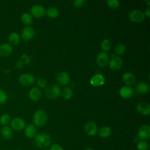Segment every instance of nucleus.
I'll return each instance as SVG.
<instances>
[{
	"label": "nucleus",
	"instance_id": "39",
	"mask_svg": "<svg viewBox=\"0 0 150 150\" xmlns=\"http://www.w3.org/2000/svg\"><path fill=\"white\" fill-rule=\"evenodd\" d=\"M146 2L148 4V5L149 6L150 5V1H146Z\"/></svg>",
	"mask_w": 150,
	"mask_h": 150
},
{
	"label": "nucleus",
	"instance_id": "34",
	"mask_svg": "<svg viewBox=\"0 0 150 150\" xmlns=\"http://www.w3.org/2000/svg\"><path fill=\"white\" fill-rule=\"evenodd\" d=\"M87 1L86 0H74L73 1V4L76 7H82L86 5Z\"/></svg>",
	"mask_w": 150,
	"mask_h": 150
},
{
	"label": "nucleus",
	"instance_id": "37",
	"mask_svg": "<svg viewBox=\"0 0 150 150\" xmlns=\"http://www.w3.org/2000/svg\"><path fill=\"white\" fill-rule=\"evenodd\" d=\"M144 15H146L147 17H149L150 16V8L148 6L147 7L144 11Z\"/></svg>",
	"mask_w": 150,
	"mask_h": 150
},
{
	"label": "nucleus",
	"instance_id": "21",
	"mask_svg": "<svg viewBox=\"0 0 150 150\" xmlns=\"http://www.w3.org/2000/svg\"><path fill=\"white\" fill-rule=\"evenodd\" d=\"M122 80L125 84L130 86L134 84L135 83L136 79L134 74L130 72H126L123 74L122 76Z\"/></svg>",
	"mask_w": 150,
	"mask_h": 150
},
{
	"label": "nucleus",
	"instance_id": "41",
	"mask_svg": "<svg viewBox=\"0 0 150 150\" xmlns=\"http://www.w3.org/2000/svg\"><path fill=\"white\" fill-rule=\"evenodd\" d=\"M3 150H6V149H3Z\"/></svg>",
	"mask_w": 150,
	"mask_h": 150
},
{
	"label": "nucleus",
	"instance_id": "23",
	"mask_svg": "<svg viewBox=\"0 0 150 150\" xmlns=\"http://www.w3.org/2000/svg\"><path fill=\"white\" fill-rule=\"evenodd\" d=\"M149 87L148 83L145 82H139L138 83L135 87V90L137 93L139 94H146L148 92Z\"/></svg>",
	"mask_w": 150,
	"mask_h": 150
},
{
	"label": "nucleus",
	"instance_id": "32",
	"mask_svg": "<svg viewBox=\"0 0 150 150\" xmlns=\"http://www.w3.org/2000/svg\"><path fill=\"white\" fill-rule=\"evenodd\" d=\"M8 100L7 93L2 88H0V104H4Z\"/></svg>",
	"mask_w": 150,
	"mask_h": 150
},
{
	"label": "nucleus",
	"instance_id": "36",
	"mask_svg": "<svg viewBox=\"0 0 150 150\" xmlns=\"http://www.w3.org/2000/svg\"><path fill=\"white\" fill-rule=\"evenodd\" d=\"M49 150H64L63 148L58 144H53L50 145Z\"/></svg>",
	"mask_w": 150,
	"mask_h": 150
},
{
	"label": "nucleus",
	"instance_id": "5",
	"mask_svg": "<svg viewBox=\"0 0 150 150\" xmlns=\"http://www.w3.org/2000/svg\"><path fill=\"white\" fill-rule=\"evenodd\" d=\"M84 130L88 136L93 137L97 134L98 127L95 122L88 121L84 124Z\"/></svg>",
	"mask_w": 150,
	"mask_h": 150
},
{
	"label": "nucleus",
	"instance_id": "11",
	"mask_svg": "<svg viewBox=\"0 0 150 150\" xmlns=\"http://www.w3.org/2000/svg\"><path fill=\"white\" fill-rule=\"evenodd\" d=\"M97 64L101 67H105L109 63V57L107 53L101 52L98 54L96 59Z\"/></svg>",
	"mask_w": 150,
	"mask_h": 150
},
{
	"label": "nucleus",
	"instance_id": "25",
	"mask_svg": "<svg viewBox=\"0 0 150 150\" xmlns=\"http://www.w3.org/2000/svg\"><path fill=\"white\" fill-rule=\"evenodd\" d=\"M21 19L22 23L27 25V26H29V25H32L33 22V18L32 15L26 12L22 14L21 16Z\"/></svg>",
	"mask_w": 150,
	"mask_h": 150
},
{
	"label": "nucleus",
	"instance_id": "19",
	"mask_svg": "<svg viewBox=\"0 0 150 150\" xmlns=\"http://www.w3.org/2000/svg\"><path fill=\"white\" fill-rule=\"evenodd\" d=\"M28 96L31 100L36 101L40 100L42 96V92L39 88L33 87L30 90L28 93Z\"/></svg>",
	"mask_w": 150,
	"mask_h": 150
},
{
	"label": "nucleus",
	"instance_id": "1",
	"mask_svg": "<svg viewBox=\"0 0 150 150\" xmlns=\"http://www.w3.org/2000/svg\"><path fill=\"white\" fill-rule=\"evenodd\" d=\"M35 146L40 149H45L51 145L52 138L50 136L45 132L39 133L33 138Z\"/></svg>",
	"mask_w": 150,
	"mask_h": 150
},
{
	"label": "nucleus",
	"instance_id": "10",
	"mask_svg": "<svg viewBox=\"0 0 150 150\" xmlns=\"http://www.w3.org/2000/svg\"><path fill=\"white\" fill-rule=\"evenodd\" d=\"M31 14L38 18H42L46 13L45 8L40 5H35L32 6L30 9Z\"/></svg>",
	"mask_w": 150,
	"mask_h": 150
},
{
	"label": "nucleus",
	"instance_id": "15",
	"mask_svg": "<svg viewBox=\"0 0 150 150\" xmlns=\"http://www.w3.org/2000/svg\"><path fill=\"white\" fill-rule=\"evenodd\" d=\"M137 111L144 115H148L150 113V105L146 102H141L137 105Z\"/></svg>",
	"mask_w": 150,
	"mask_h": 150
},
{
	"label": "nucleus",
	"instance_id": "18",
	"mask_svg": "<svg viewBox=\"0 0 150 150\" xmlns=\"http://www.w3.org/2000/svg\"><path fill=\"white\" fill-rule=\"evenodd\" d=\"M25 135L28 138H33L36 135V128L33 124H28L26 125L24 129Z\"/></svg>",
	"mask_w": 150,
	"mask_h": 150
},
{
	"label": "nucleus",
	"instance_id": "6",
	"mask_svg": "<svg viewBox=\"0 0 150 150\" xmlns=\"http://www.w3.org/2000/svg\"><path fill=\"white\" fill-rule=\"evenodd\" d=\"M35 35L34 29L30 26H26L23 28L21 32V38L24 41H29L32 40Z\"/></svg>",
	"mask_w": 150,
	"mask_h": 150
},
{
	"label": "nucleus",
	"instance_id": "2",
	"mask_svg": "<svg viewBox=\"0 0 150 150\" xmlns=\"http://www.w3.org/2000/svg\"><path fill=\"white\" fill-rule=\"evenodd\" d=\"M33 121L35 125L42 127L45 125L47 121V115L45 111L39 110L35 112L33 117Z\"/></svg>",
	"mask_w": 150,
	"mask_h": 150
},
{
	"label": "nucleus",
	"instance_id": "20",
	"mask_svg": "<svg viewBox=\"0 0 150 150\" xmlns=\"http://www.w3.org/2000/svg\"><path fill=\"white\" fill-rule=\"evenodd\" d=\"M1 135L5 139H11L13 137V130L8 125L2 126L0 129Z\"/></svg>",
	"mask_w": 150,
	"mask_h": 150
},
{
	"label": "nucleus",
	"instance_id": "7",
	"mask_svg": "<svg viewBox=\"0 0 150 150\" xmlns=\"http://www.w3.org/2000/svg\"><path fill=\"white\" fill-rule=\"evenodd\" d=\"M19 83L25 86H29L33 84L35 81V77L33 75L29 73H23L20 75L19 77Z\"/></svg>",
	"mask_w": 150,
	"mask_h": 150
},
{
	"label": "nucleus",
	"instance_id": "16",
	"mask_svg": "<svg viewBox=\"0 0 150 150\" xmlns=\"http://www.w3.org/2000/svg\"><path fill=\"white\" fill-rule=\"evenodd\" d=\"M90 83L93 86H101L104 84L105 78L101 74H96L91 78Z\"/></svg>",
	"mask_w": 150,
	"mask_h": 150
},
{
	"label": "nucleus",
	"instance_id": "4",
	"mask_svg": "<svg viewBox=\"0 0 150 150\" xmlns=\"http://www.w3.org/2000/svg\"><path fill=\"white\" fill-rule=\"evenodd\" d=\"M26 123L23 119L19 117H15L10 121V127L12 130L21 131L25 129Z\"/></svg>",
	"mask_w": 150,
	"mask_h": 150
},
{
	"label": "nucleus",
	"instance_id": "40",
	"mask_svg": "<svg viewBox=\"0 0 150 150\" xmlns=\"http://www.w3.org/2000/svg\"><path fill=\"white\" fill-rule=\"evenodd\" d=\"M15 150H22V149H16Z\"/></svg>",
	"mask_w": 150,
	"mask_h": 150
},
{
	"label": "nucleus",
	"instance_id": "3",
	"mask_svg": "<svg viewBox=\"0 0 150 150\" xmlns=\"http://www.w3.org/2000/svg\"><path fill=\"white\" fill-rule=\"evenodd\" d=\"M61 93V90L59 86L56 84H52L48 86L45 90V96L51 100H54L58 98Z\"/></svg>",
	"mask_w": 150,
	"mask_h": 150
},
{
	"label": "nucleus",
	"instance_id": "33",
	"mask_svg": "<svg viewBox=\"0 0 150 150\" xmlns=\"http://www.w3.org/2000/svg\"><path fill=\"white\" fill-rule=\"evenodd\" d=\"M107 4L109 7L112 9L118 8L120 6V2L118 0H108Z\"/></svg>",
	"mask_w": 150,
	"mask_h": 150
},
{
	"label": "nucleus",
	"instance_id": "29",
	"mask_svg": "<svg viewBox=\"0 0 150 150\" xmlns=\"http://www.w3.org/2000/svg\"><path fill=\"white\" fill-rule=\"evenodd\" d=\"M111 47V42L108 39H104L101 43V48L103 51H108Z\"/></svg>",
	"mask_w": 150,
	"mask_h": 150
},
{
	"label": "nucleus",
	"instance_id": "12",
	"mask_svg": "<svg viewBox=\"0 0 150 150\" xmlns=\"http://www.w3.org/2000/svg\"><path fill=\"white\" fill-rule=\"evenodd\" d=\"M109 67L112 70H118L122 67V59L117 56H114L109 61Z\"/></svg>",
	"mask_w": 150,
	"mask_h": 150
},
{
	"label": "nucleus",
	"instance_id": "35",
	"mask_svg": "<svg viewBox=\"0 0 150 150\" xmlns=\"http://www.w3.org/2000/svg\"><path fill=\"white\" fill-rule=\"evenodd\" d=\"M37 85L40 88H45L47 86V81L43 78H39L37 80Z\"/></svg>",
	"mask_w": 150,
	"mask_h": 150
},
{
	"label": "nucleus",
	"instance_id": "22",
	"mask_svg": "<svg viewBox=\"0 0 150 150\" xmlns=\"http://www.w3.org/2000/svg\"><path fill=\"white\" fill-rule=\"evenodd\" d=\"M112 132L111 128L108 126H104L98 129L97 134L101 138H106L109 137Z\"/></svg>",
	"mask_w": 150,
	"mask_h": 150
},
{
	"label": "nucleus",
	"instance_id": "17",
	"mask_svg": "<svg viewBox=\"0 0 150 150\" xmlns=\"http://www.w3.org/2000/svg\"><path fill=\"white\" fill-rule=\"evenodd\" d=\"M120 96L123 98H129L131 97L134 94L133 88L128 86H125L122 87L119 91Z\"/></svg>",
	"mask_w": 150,
	"mask_h": 150
},
{
	"label": "nucleus",
	"instance_id": "14",
	"mask_svg": "<svg viewBox=\"0 0 150 150\" xmlns=\"http://www.w3.org/2000/svg\"><path fill=\"white\" fill-rule=\"evenodd\" d=\"M12 46L9 43H4L0 45V56L7 57L12 53Z\"/></svg>",
	"mask_w": 150,
	"mask_h": 150
},
{
	"label": "nucleus",
	"instance_id": "28",
	"mask_svg": "<svg viewBox=\"0 0 150 150\" xmlns=\"http://www.w3.org/2000/svg\"><path fill=\"white\" fill-rule=\"evenodd\" d=\"M11 120V116L8 114H3L0 117V124L2 125V126L7 125L9 123H10Z\"/></svg>",
	"mask_w": 150,
	"mask_h": 150
},
{
	"label": "nucleus",
	"instance_id": "8",
	"mask_svg": "<svg viewBox=\"0 0 150 150\" xmlns=\"http://www.w3.org/2000/svg\"><path fill=\"white\" fill-rule=\"evenodd\" d=\"M129 19L134 22H141L144 20L145 15L142 11L138 9H134L129 14Z\"/></svg>",
	"mask_w": 150,
	"mask_h": 150
},
{
	"label": "nucleus",
	"instance_id": "38",
	"mask_svg": "<svg viewBox=\"0 0 150 150\" xmlns=\"http://www.w3.org/2000/svg\"><path fill=\"white\" fill-rule=\"evenodd\" d=\"M84 150H94V149L93 148H86Z\"/></svg>",
	"mask_w": 150,
	"mask_h": 150
},
{
	"label": "nucleus",
	"instance_id": "24",
	"mask_svg": "<svg viewBox=\"0 0 150 150\" xmlns=\"http://www.w3.org/2000/svg\"><path fill=\"white\" fill-rule=\"evenodd\" d=\"M8 40L9 42V43H10L11 45H17L20 42L21 37L18 33L13 32L9 34L8 36Z\"/></svg>",
	"mask_w": 150,
	"mask_h": 150
},
{
	"label": "nucleus",
	"instance_id": "31",
	"mask_svg": "<svg viewBox=\"0 0 150 150\" xmlns=\"http://www.w3.org/2000/svg\"><path fill=\"white\" fill-rule=\"evenodd\" d=\"M149 145L145 141H140L137 144V149L138 150H148Z\"/></svg>",
	"mask_w": 150,
	"mask_h": 150
},
{
	"label": "nucleus",
	"instance_id": "30",
	"mask_svg": "<svg viewBox=\"0 0 150 150\" xmlns=\"http://www.w3.org/2000/svg\"><path fill=\"white\" fill-rule=\"evenodd\" d=\"M125 46L124 45L120 43L115 46L114 48V53L117 55L122 54L125 51Z\"/></svg>",
	"mask_w": 150,
	"mask_h": 150
},
{
	"label": "nucleus",
	"instance_id": "27",
	"mask_svg": "<svg viewBox=\"0 0 150 150\" xmlns=\"http://www.w3.org/2000/svg\"><path fill=\"white\" fill-rule=\"evenodd\" d=\"M73 94V90L70 87H65L62 91V97L65 100H70L72 98Z\"/></svg>",
	"mask_w": 150,
	"mask_h": 150
},
{
	"label": "nucleus",
	"instance_id": "26",
	"mask_svg": "<svg viewBox=\"0 0 150 150\" xmlns=\"http://www.w3.org/2000/svg\"><path fill=\"white\" fill-rule=\"evenodd\" d=\"M46 14L50 18H55L59 15V11L55 7H50L46 11Z\"/></svg>",
	"mask_w": 150,
	"mask_h": 150
},
{
	"label": "nucleus",
	"instance_id": "13",
	"mask_svg": "<svg viewBox=\"0 0 150 150\" xmlns=\"http://www.w3.org/2000/svg\"><path fill=\"white\" fill-rule=\"evenodd\" d=\"M56 80L57 83L62 86L67 85L70 82V76L69 74L64 71H61L57 74Z\"/></svg>",
	"mask_w": 150,
	"mask_h": 150
},
{
	"label": "nucleus",
	"instance_id": "9",
	"mask_svg": "<svg viewBox=\"0 0 150 150\" xmlns=\"http://www.w3.org/2000/svg\"><path fill=\"white\" fill-rule=\"evenodd\" d=\"M138 136L143 141L148 139L150 137V127L148 125H141L138 130Z\"/></svg>",
	"mask_w": 150,
	"mask_h": 150
}]
</instances>
